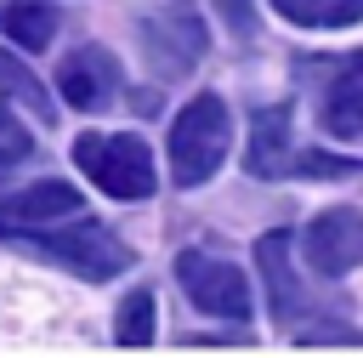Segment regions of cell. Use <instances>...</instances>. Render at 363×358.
<instances>
[{
  "instance_id": "cell-1",
  "label": "cell",
  "mask_w": 363,
  "mask_h": 358,
  "mask_svg": "<svg viewBox=\"0 0 363 358\" xmlns=\"http://www.w3.org/2000/svg\"><path fill=\"white\" fill-rule=\"evenodd\" d=\"M227 142H233V119H227V102L216 97V91H204V97H193L176 119H170V176H176V188H199V182H210L216 170H221V159H227Z\"/></svg>"
},
{
  "instance_id": "cell-2",
  "label": "cell",
  "mask_w": 363,
  "mask_h": 358,
  "mask_svg": "<svg viewBox=\"0 0 363 358\" xmlns=\"http://www.w3.org/2000/svg\"><path fill=\"white\" fill-rule=\"evenodd\" d=\"M74 165L108 193V199H147L153 193V153L142 136H108L85 131L74 142Z\"/></svg>"
},
{
  "instance_id": "cell-3",
  "label": "cell",
  "mask_w": 363,
  "mask_h": 358,
  "mask_svg": "<svg viewBox=\"0 0 363 358\" xmlns=\"http://www.w3.org/2000/svg\"><path fill=\"white\" fill-rule=\"evenodd\" d=\"M23 239H28L34 256H45V261H57V267H74L79 278H113V273L130 267V250H125L108 227L79 222V216H68V227H57V233L28 227Z\"/></svg>"
},
{
  "instance_id": "cell-4",
  "label": "cell",
  "mask_w": 363,
  "mask_h": 358,
  "mask_svg": "<svg viewBox=\"0 0 363 358\" xmlns=\"http://www.w3.org/2000/svg\"><path fill=\"white\" fill-rule=\"evenodd\" d=\"M176 278L193 295V307H204L210 318H227V324H244L250 318V278L233 261L204 256V250H182L176 256Z\"/></svg>"
},
{
  "instance_id": "cell-5",
  "label": "cell",
  "mask_w": 363,
  "mask_h": 358,
  "mask_svg": "<svg viewBox=\"0 0 363 358\" xmlns=\"http://www.w3.org/2000/svg\"><path fill=\"white\" fill-rule=\"evenodd\" d=\"M136 28H142L147 63H153L164 80H182V74L204 57V17H199L193 6H176V11H164V17H142Z\"/></svg>"
},
{
  "instance_id": "cell-6",
  "label": "cell",
  "mask_w": 363,
  "mask_h": 358,
  "mask_svg": "<svg viewBox=\"0 0 363 358\" xmlns=\"http://www.w3.org/2000/svg\"><path fill=\"white\" fill-rule=\"evenodd\" d=\"M301 256L318 278H346L363 261V216L357 210H323L301 233Z\"/></svg>"
},
{
  "instance_id": "cell-7",
  "label": "cell",
  "mask_w": 363,
  "mask_h": 358,
  "mask_svg": "<svg viewBox=\"0 0 363 358\" xmlns=\"http://www.w3.org/2000/svg\"><path fill=\"white\" fill-rule=\"evenodd\" d=\"M79 210H85V199H79L74 182H34V188L0 199V233H28V227H45V222H68Z\"/></svg>"
},
{
  "instance_id": "cell-8",
  "label": "cell",
  "mask_w": 363,
  "mask_h": 358,
  "mask_svg": "<svg viewBox=\"0 0 363 358\" xmlns=\"http://www.w3.org/2000/svg\"><path fill=\"white\" fill-rule=\"evenodd\" d=\"M57 91H62L74 108H108V102L119 97V63H113L102 45H79V51L62 57Z\"/></svg>"
},
{
  "instance_id": "cell-9",
  "label": "cell",
  "mask_w": 363,
  "mask_h": 358,
  "mask_svg": "<svg viewBox=\"0 0 363 358\" xmlns=\"http://www.w3.org/2000/svg\"><path fill=\"white\" fill-rule=\"evenodd\" d=\"M244 170L255 182H284L295 176V142H289V108H261L250 119V142H244Z\"/></svg>"
},
{
  "instance_id": "cell-10",
  "label": "cell",
  "mask_w": 363,
  "mask_h": 358,
  "mask_svg": "<svg viewBox=\"0 0 363 358\" xmlns=\"http://www.w3.org/2000/svg\"><path fill=\"white\" fill-rule=\"evenodd\" d=\"M255 267H261V278H267V301H272L278 330H295L306 295H301V284H295V273H289V233H267V239L255 244Z\"/></svg>"
},
{
  "instance_id": "cell-11",
  "label": "cell",
  "mask_w": 363,
  "mask_h": 358,
  "mask_svg": "<svg viewBox=\"0 0 363 358\" xmlns=\"http://www.w3.org/2000/svg\"><path fill=\"white\" fill-rule=\"evenodd\" d=\"M0 34H6L11 45H23V51H40V45H51V34H57V11L40 6V0H6V6H0Z\"/></svg>"
},
{
  "instance_id": "cell-12",
  "label": "cell",
  "mask_w": 363,
  "mask_h": 358,
  "mask_svg": "<svg viewBox=\"0 0 363 358\" xmlns=\"http://www.w3.org/2000/svg\"><path fill=\"white\" fill-rule=\"evenodd\" d=\"M272 11L295 28H346L363 23V0H272Z\"/></svg>"
},
{
  "instance_id": "cell-13",
  "label": "cell",
  "mask_w": 363,
  "mask_h": 358,
  "mask_svg": "<svg viewBox=\"0 0 363 358\" xmlns=\"http://www.w3.org/2000/svg\"><path fill=\"white\" fill-rule=\"evenodd\" d=\"M0 102L6 108H28L34 119H45L51 125V97H45V85L23 68V57H11V51H0Z\"/></svg>"
},
{
  "instance_id": "cell-14",
  "label": "cell",
  "mask_w": 363,
  "mask_h": 358,
  "mask_svg": "<svg viewBox=\"0 0 363 358\" xmlns=\"http://www.w3.org/2000/svg\"><path fill=\"white\" fill-rule=\"evenodd\" d=\"M323 125L335 136H363V74H346L329 97H323Z\"/></svg>"
},
{
  "instance_id": "cell-15",
  "label": "cell",
  "mask_w": 363,
  "mask_h": 358,
  "mask_svg": "<svg viewBox=\"0 0 363 358\" xmlns=\"http://www.w3.org/2000/svg\"><path fill=\"white\" fill-rule=\"evenodd\" d=\"M113 341H119V347H153V290H130V295L119 301Z\"/></svg>"
},
{
  "instance_id": "cell-16",
  "label": "cell",
  "mask_w": 363,
  "mask_h": 358,
  "mask_svg": "<svg viewBox=\"0 0 363 358\" xmlns=\"http://www.w3.org/2000/svg\"><path fill=\"white\" fill-rule=\"evenodd\" d=\"M363 159H335V153H295V176H357Z\"/></svg>"
},
{
  "instance_id": "cell-17",
  "label": "cell",
  "mask_w": 363,
  "mask_h": 358,
  "mask_svg": "<svg viewBox=\"0 0 363 358\" xmlns=\"http://www.w3.org/2000/svg\"><path fill=\"white\" fill-rule=\"evenodd\" d=\"M295 341H306V347H363V335H357V330H346V324H318V330H295Z\"/></svg>"
},
{
  "instance_id": "cell-18",
  "label": "cell",
  "mask_w": 363,
  "mask_h": 358,
  "mask_svg": "<svg viewBox=\"0 0 363 358\" xmlns=\"http://www.w3.org/2000/svg\"><path fill=\"white\" fill-rule=\"evenodd\" d=\"M28 153V131L11 119V108L0 102V159H23Z\"/></svg>"
},
{
  "instance_id": "cell-19",
  "label": "cell",
  "mask_w": 363,
  "mask_h": 358,
  "mask_svg": "<svg viewBox=\"0 0 363 358\" xmlns=\"http://www.w3.org/2000/svg\"><path fill=\"white\" fill-rule=\"evenodd\" d=\"M216 11L227 17V28H233V34H244V40L255 34V6H250V0H216Z\"/></svg>"
}]
</instances>
